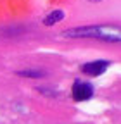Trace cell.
<instances>
[{"mask_svg":"<svg viewBox=\"0 0 121 124\" xmlns=\"http://www.w3.org/2000/svg\"><path fill=\"white\" fill-rule=\"evenodd\" d=\"M62 17H64V12L55 10L54 14H50V16H47V17H45V24H55L59 19H62Z\"/></svg>","mask_w":121,"mask_h":124,"instance_id":"obj_3","label":"cell"},{"mask_svg":"<svg viewBox=\"0 0 121 124\" xmlns=\"http://www.w3.org/2000/svg\"><path fill=\"white\" fill-rule=\"evenodd\" d=\"M92 93H94L92 86L86 85V83L78 81V83H74V86H73V98L76 102H83V100L90 98V97H92Z\"/></svg>","mask_w":121,"mask_h":124,"instance_id":"obj_1","label":"cell"},{"mask_svg":"<svg viewBox=\"0 0 121 124\" xmlns=\"http://www.w3.org/2000/svg\"><path fill=\"white\" fill-rule=\"evenodd\" d=\"M107 67V62L105 60H95V62H90V64L83 66V72L90 74V76H99L102 74V71Z\"/></svg>","mask_w":121,"mask_h":124,"instance_id":"obj_2","label":"cell"}]
</instances>
